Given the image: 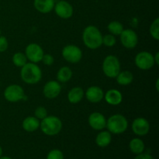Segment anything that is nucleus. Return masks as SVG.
<instances>
[{"label":"nucleus","mask_w":159,"mask_h":159,"mask_svg":"<svg viewBox=\"0 0 159 159\" xmlns=\"http://www.w3.org/2000/svg\"><path fill=\"white\" fill-rule=\"evenodd\" d=\"M83 43L88 48L95 50L102 44V35L99 30L95 26H89L82 34Z\"/></svg>","instance_id":"nucleus-1"},{"label":"nucleus","mask_w":159,"mask_h":159,"mask_svg":"<svg viewBox=\"0 0 159 159\" xmlns=\"http://www.w3.org/2000/svg\"><path fill=\"white\" fill-rule=\"evenodd\" d=\"M22 80L27 84H36L42 78V71L35 63H26L23 65L20 71Z\"/></svg>","instance_id":"nucleus-2"},{"label":"nucleus","mask_w":159,"mask_h":159,"mask_svg":"<svg viewBox=\"0 0 159 159\" xmlns=\"http://www.w3.org/2000/svg\"><path fill=\"white\" fill-rule=\"evenodd\" d=\"M40 127L43 134L48 136H54L61 130L62 123L57 116H49L42 120Z\"/></svg>","instance_id":"nucleus-3"},{"label":"nucleus","mask_w":159,"mask_h":159,"mask_svg":"<svg viewBox=\"0 0 159 159\" xmlns=\"http://www.w3.org/2000/svg\"><path fill=\"white\" fill-rule=\"evenodd\" d=\"M109 132L115 134H120L126 131L128 127V122L125 116L120 114H115L110 116L107 121V126Z\"/></svg>","instance_id":"nucleus-4"},{"label":"nucleus","mask_w":159,"mask_h":159,"mask_svg":"<svg viewBox=\"0 0 159 159\" xmlns=\"http://www.w3.org/2000/svg\"><path fill=\"white\" fill-rule=\"evenodd\" d=\"M102 71L109 78H116L120 71V63L116 56L108 55L102 63Z\"/></svg>","instance_id":"nucleus-5"},{"label":"nucleus","mask_w":159,"mask_h":159,"mask_svg":"<svg viewBox=\"0 0 159 159\" xmlns=\"http://www.w3.org/2000/svg\"><path fill=\"white\" fill-rule=\"evenodd\" d=\"M62 56L68 62L75 64L82 59V52L75 45H67L62 50Z\"/></svg>","instance_id":"nucleus-6"},{"label":"nucleus","mask_w":159,"mask_h":159,"mask_svg":"<svg viewBox=\"0 0 159 159\" xmlns=\"http://www.w3.org/2000/svg\"><path fill=\"white\" fill-rule=\"evenodd\" d=\"M135 64L141 70H148L155 65L154 56L147 51L138 53L135 57Z\"/></svg>","instance_id":"nucleus-7"},{"label":"nucleus","mask_w":159,"mask_h":159,"mask_svg":"<svg viewBox=\"0 0 159 159\" xmlns=\"http://www.w3.org/2000/svg\"><path fill=\"white\" fill-rule=\"evenodd\" d=\"M24 91L18 85H10L5 89L4 97L9 102H15L24 98Z\"/></svg>","instance_id":"nucleus-8"},{"label":"nucleus","mask_w":159,"mask_h":159,"mask_svg":"<svg viewBox=\"0 0 159 159\" xmlns=\"http://www.w3.org/2000/svg\"><path fill=\"white\" fill-rule=\"evenodd\" d=\"M120 41L123 46L128 49H133L138 43V37L136 33L130 29L124 30L120 34Z\"/></svg>","instance_id":"nucleus-9"},{"label":"nucleus","mask_w":159,"mask_h":159,"mask_svg":"<svg viewBox=\"0 0 159 159\" xmlns=\"http://www.w3.org/2000/svg\"><path fill=\"white\" fill-rule=\"evenodd\" d=\"M43 51L40 45L37 43H30L26 48V57L32 63H38L42 60Z\"/></svg>","instance_id":"nucleus-10"},{"label":"nucleus","mask_w":159,"mask_h":159,"mask_svg":"<svg viewBox=\"0 0 159 159\" xmlns=\"http://www.w3.org/2000/svg\"><path fill=\"white\" fill-rule=\"evenodd\" d=\"M54 11L59 17L62 19H69L73 15V7L69 2L60 0L54 5Z\"/></svg>","instance_id":"nucleus-11"},{"label":"nucleus","mask_w":159,"mask_h":159,"mask_svg":"<svg viewBox=\"0 0 159 159\" xmlns=\"http://www.w3.org/2000/svg\"><path fill=\"white\" fill-rule=\"evenodd\" d=\"M150 130L148 121L143 117L136 118L132 124V130L138 136H144Z\"/></svg>","instance_id":"nucleus-12"},{"label":"nucleus","mask_w":159,"mask_h":159,"mask_svg":"<svg viewBox=\"0 0 159 159\" xmlns=\"http://www.w3.org/2000/svg\"><path fill=\"white\" fill-rule=\"evenodd\" d=\"M61 91V86L60 85L59 82L56 81H50L47 82L43 86V95L46 98L50 99L57 98L60 95Z\"/></svg>","instance_id":"nucleus-13"},{"label":"nucleus","mask_w":159,"mask_h":159,"mask_svg":"<svg viewBox=\"0 0 159 159\" xmlns=\"http://www.w3.org/2000/svg\"><path fill=\"white\" fill-rule=\"evenodd\" d=\"M89 124L94 130H101L107 126V120L102 113L96 112L92 113L89 117Z\"/></svg>","instance_id":"nucleus-14"},{"label":"nucleus","mask_w":159,"mask_h":159,"mask_svg":"<svg viewBox=\"0 0 159 159\" xmlns=\"http://www.w3.org/2000/svg\"><path fill=\"white\" fill-rule=\"evenodd\" d=\"M86 99L93 103H96L102 100L104 98L103 91L98 86H91L86 90L85 93Z\"/></svg>","instance_id":"nucleus-15"},{"label":"nucleus","mask_w":159,"mask_h":159,"mask_svg":"<svg viewBox=\"0 0 159 159\" xmlns=\"http://www.w3.org/2000/svg\"><path fill=\"white\" fill-rule=\"evenodd\" d=\"M104 98L106 102L112 106L119 105L123 100L122 94L120 92L116 89L108 90L104 96Z\"/></svg>","instance_id":"nucleus-16"},{"label":"nucleus","mask_w":159,"mask_h":159,"mask_svg":"<svg viewBox=\"0 0 159 159\" xmlns=\"http://www.w3.org/2000/svg\"><path fill=\"white\" fill-rule=\"evenodd\" d=\"M34 5L35 9L41 13H48L53 10L54 7V0H34Z\"/></svg>","instance_id":"nucleus-17"},{"label":"nucleus","mask_w":159,"mask_h":159,"mask_svg":"<svg viewBox=\"0 0 159 159\" xmlns=\"http://www.w3.org/2000/svg\"><path fill=\"white\" fill-rule=\"evenodd\" d=\"M40 121L35 116H28L23 121V128L27 132H34L40 127Z\"/></svg>","instance_id":"nucleus-18"},{"label":"nucleus","mask_w":159,"mask_h":159,"mask_svg":"<svg viewBox=\"0 0 159 159\" xmlns=\"http://www.w3.org/2000/svg\"><path fill=\"white\" fill-rule=\"evenodd\" d=\"M84 96V91L80 87L71 89L68 94V99L71 103L76 104L80 102Z\"/></svg>","instance_id":"nucleus-19"},{"label":"nucleus","mask_w":159,"mask_h":159,"mask_svg":"<svg viewBox=\"0 0 159 159\" xmlns=\"http://www.w3.org/2000/svg\"><path fill=\"white\" fill-rule=\"evenodd\" d=\"M111 134L109 131H102L97 135L96 138V143L101 148L108 146L111 142Z\"/></svg>","instance_id":"nucleus-20"},{"label":"nucleus","mask_w":159,"mask_h":159,"mask_svg":"<svg viewBox=\"0 0 159 159\" xmlns=\"http://www.w3.org/2000/svg\"><path fill=\"white\" fill-rule=\"evenodd\" d=\"M116 82L121 85H127L133 82L134 76L130 71H120L116 76Z\"/></svg>","instance_id":"nucleus-21"},{"label":"nucleus","mask_w":159,"mask_h":159,"mask_svg":"<svg viewBox=\"0 0 159 159\" xmlns=\"http://www.w3.org/2000/svg\"><path fill=\"white\" fill-rule=\"evenodd\" d=\"M72 77V71L70 68L64 66L59 69L57 74V79L61 82H67Z\"/></svg>","instance_id":"nucleus-22"},{"label":"nucleus","mask_w":159,"mask_h":159,"mask_svg":"<svg viewBox=\"0 0 159 159\" xmlns=\"http://www.w3.org/2000/svg\"><path fill=\"white\" fill-rule=\"evenodd\" d=\"M130 148L133 153L139 155L144 152V144L139 138H134L130 142Z\"/></svg>","instance_id":"nucleus-23"},{"label":"nucleus","mask_w":159,"mask_h":159,"mask_svg":"<svg viewBox=\"0 0 159 159\" xmlns=\"http://www.w3.org/2000/svg\"><path fill=\"white\" fill-rule=\"evenodd\" d=\"M107 29L113 35H120L124 30V26L120 22L113 21L109 23Z\"/></svg>","instance_id":"nucleus-24"},{"label":"nucleus","mask_w":159,"mask_h":159,"mask_svg":"<svg viewBox=\"0 0 159 159\" xmlns=\"http://www.w3.org/2000/svg\"><path fill=\"white\" fill-rule=\"evenodd\" d=\"M12 61L13 64L17 67H23L25 65L27 61V58H26V55L21 52L16 53L12 57Z\"/></svg>","instance_id":"nucleus-25"},{"label":"nucleus","mask_w":159,"mask_h":159,"mask_svg":"<svg viewBox=\"0 0 159 159\" xmlns=\"http://www.w3.org/2000/svg\"><path fill=\"white\" fill-rule=\"evenodd\" d=\"M150 34L155 40H159V19H155L150 26Z\"/></svg>","instance_id":"nucleus-26"},{"label":"nucleus","mask_w":159,"mask_h":159,"mask_svg":"<svg viewBox=\"0 0 159 159\" xmlns=\"http://www.w3.org/2000/svg\"><path fill=\"white\" fill-rule=\"evenodd\" d=\"M102 43L107 47H113L116 43V38L113 34H107L102 37Z\"/></svg>","instance_id":"nucleus-27"},{"label":"nucleus","mask_w":159,"mask_h":159,"mask_svg":"<svg viewBox=\"0 0 159 159\" xmlns=\"http://www.w3.org/2000/svg\"><path fill=\"white\" fill-rule=\"evenodd\" d=\"M35 117L38 120H43L48 116V111L43 107H39L35 110Z\"/></svg>","instance_id":"nucleus-28"},{"label":"nucleus","mask_w":159,"mask_h":159,"mask_svg":"<svg viewBox=\"0 0 159 159\" xmlns=\"http://www.w3.org/2000/svg\"><path fill=\"white\" fill-rule=\"evenodd\" d=\"M47 159H64L63 153L60 150H52L48 155Z\"/></svg>","instance_id":"nucleus-29"},{"label":"nucleus","mask_w":159,"mask_h":159,"mask_svg":"<svg viewBox=\"0 0 159 159\" xmlns=\"http://www.w3.org/2000/svg\"><path fill=\"white\" fill-rule=\"evenodd\" d=\"M9 43L7 39L3 36H0V52H4L7 50Z\"/></svg>","instance_id":"nucleus-30"},{"label":"nucleus","mask_w":159,"mask_h":159,"mask_svg":"<svg viewBox=\"0 0 159 159\" xmlns=\"http://www.w3.org/2000/svg\"><path fill=\"white\" fill-rule=\"evenodd\" d=\"M42 61L43 62V64L46 65H53L54 61V57H53L51 54H43V57H42Z\"/></svg>","instance_id":"nucleus-31"},{"label":"nucleus","mask_w":159,"mask_h":159,"mask_svg":"<svg viewBox=\"0 0 159 159\" xmlns=\"http://www.w3.org/2000/svg\"><path fill=\"white\" fill-rule=\"evenodd\" d=\"M134 159H154L152 155L148 154H139Z\"/></svg>","instance_id":"nucleus-32"},{"label":"nucleus","mask_w":159,"mask_h":159,"mask_svg":"<svg viewBox=\"0 0 159 159\" xmlns=\"http://www.w3.org/2000/svg\"><path fill=\"white\" fill-rule=\"evenodd\" d=\"M158 56H159V52H157L156 54H155V57H154V59H155V62L157 64V65H159Z\"/></svg>","instance_id":"nucleus-33"},{"label":"nucleus","mask_w":159,"mask_h":159,"mask_svg":"<svg viewBox=\"0 0 159 159\" xmlns=\"http://www.w3.org/2000/svg\"><path fill=\"white\" fill-rule=\"evenodd\" d=\"M158 82H159V80H158V79H157V82H156V89H157V91H158V90H159Z\"/></svg>","instance_id":"nucleus-34"},{"label":"nucleus","mask_w":159,"mask_h":159,"mask_svg":"<svg viewBox=\"0 0 159 159\" xmlns=\"http://www.w3.org/2000/svg\"><path fill=\"white\" fill-rule=\"evenodd\" d=\"M0 159H12L9 157H0Z\"/></svg>","instance_id":"nucleus-35"},{"label":"nucleus","mask_w":159,"mask_h":159,"mask_svg":"<svg viewBox=\"0 0 159 159\" xmlns=\"http://www.w3.org/2000/svg\"><path fill=\"white\" fill-rule=\"evenodd\" d=\"M2 149L1 146H0V157H2Z\"/></svg>","instance_id":"nucleus-36"},{"label":"nucleus","mask_w":159,"mask_h":159,"mask_svg":"<svg viewBox=\"0 0 159 159\" xmlns=\"http://www.w3.org/2000/svg\"><path fill=\"white\" fill-rule=\"evenodd\" d=\"M54 1H60V0H54Z\"/></svg>","instance_id":"nucleus-37"},{"label":"nucleus","mask_w":159,"mask_h":159,"mask_svg":"<svg viewBox=\"0 0 159 159\" xmlns=\"http://www.w3.org/2000/svg\"><path fill=\"white\" fill-rule=\"evenodd\" d=\"M0 34H1V30H0Z\"/></svg>","instance_id":"nucleus-38"}]
</instances>
